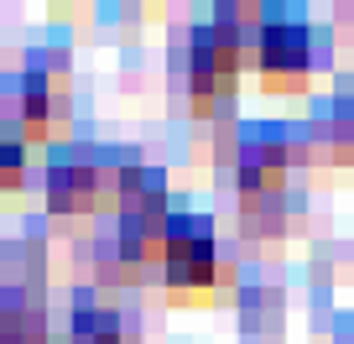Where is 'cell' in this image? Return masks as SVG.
Listing matches in <instances>:
<instances>
[{"label": "cell", "instance_id": "cell-3", "mask_svg": "<svg viewBox=\"0 0 354 344\" xmlns=\"http://www.w3.org/2000/svg\"><path fill=\"white\" fill-rule=\"evenodd\" d=\"M234 63H240V42H234L230 26L209 21L193 32V57H188V73H193V100L209 105L214 94H230L234 84Z\"/></svg>", "mask_w": 354, "mask_h": 344}, {"label": "cell", "instance_id": "cell-4", "mask_svg": "<svg viewBox=\"0 0 354 344\" xmlns=\"http://www.w3.org/2000/svg\"><path fill=\"white\" fill-rule=\"evenodd\" d=\"M53 105H57L53 84L37 78V73L16 78V89H6V115H11V125L26 131V136H47L53 131Z\"/></svg>", "mask_w": 354, "mask_h": 344}, {"label": "cell", "instance_id": "cell-2", "mask_svg": "<svg viewBox=\"0 0 354 344\" xmlns=\"http://www.w3.org/2000/svg\"><path fill=\"white\" fill-rule=\"evenodd\" d=\"M255 68H261L266 84H277V89H287V84H302L313 68V37L302 21H271L261 32V42H255Z\"/></svg>", "mask_w": 354, "mask_h": 344}, {"label": "cell", "instance_id": "cell-6", "mask_svg": "<svg viewBox=\"0 0 354 344\" xmlns=\"http://www.w3.org/2000/svg\"><path fill=\"white\" fill-rule=\"evenodd\" d=\"M0 344H42V313L26 302H0Z\"/></svg>", "mask_w": 354, "mask_h": 344}, {"label": "cell", "instance_id": "cell-1", "mask_svg": "<svg viewBox=\"0 0 354 344\" xmlns=\"http://www.w3.org/2000/svg\"><path fill=\"white\" fill-rule=\"evenodd\" d=\"M162 271L172 292H203L219 277V251H214V235L193 219H167L162 235Z\"/></svg>", "mask_w": 354, "mask_h": 344}, {"label": "cell", "instance_id": "cell-7", "mask_svg": "<svg viewBox=\"0 0 354 344\" xmlns=\"http://www.w3.org/2000/svg\"><path fill=\"white\" fill-rule=\"evenodd\" d=\"M21 172H26V146L0 125V193L21 188Z\"/></svg>", "mask_w": 354, "mask_h": 344}, {"label": "cell", "instance_id": "cell-5", "mask_svg": "<svg viewBox=\"0 0 354 344\" xmlns=\"http://www.w3.org/2000/svg\"><path fill=\"white\" fill-rule=\"evenodd\" d=\"M73 344H125V323L115 318L104 302H84V308L73 313V334H68Z\"/></svg>", "mask_w": 354, "mask_h": 344}]
</instances>
